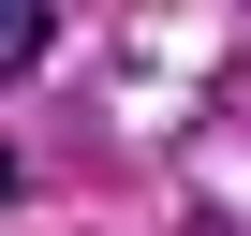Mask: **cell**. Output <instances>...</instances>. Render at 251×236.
Here are the masks:
<instances>
[{"label":"cell","mask_w":251,"mask_h":236,"mask_svg":"<svg viewBox=\"0 0 251 236\" xmlns=\"http://www.w3.org/2000/svg\"><path fill=\"white\" fill-rule=\"evenodd\" d=\"M0 207H15V148H0Z\"/></svg>","instance_id":"obj_2"},{"label":"cell","mask_w":251,"mask_h":236,"mask_svg":"<svg viewBox=\"0 0 251 236\" xmlns=\"http://www.w3.org/2000/svg\"><path fill=\"white\" fill-rule=\"evenodd\" d=\"M45 45H59V15H45V0H0V89H15V74H45Z\"/></svg>","instance_id":"obj_1"}]
</instances>
